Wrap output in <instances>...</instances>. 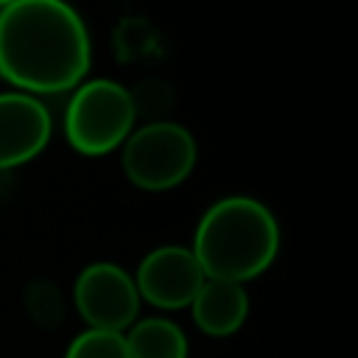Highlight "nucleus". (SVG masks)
<instances>
[{
    "mask_svg": "<svg viewBox=\"0 0 358 358\" xmlns=\"http://www.w3.org/2000/svg\"><path fill=\"white\" fill-rule=\"evenodd\" d=\"M190 252L207 280L243 285L274 263L280 227L263 201L252 196H224L201 213Z\"/></svg>",
    "mask_w": 358,
    "mask_h": 358,
    "instance_id": "obj_2",
    "label": "nucleus"
},
{
    "mask_svg": "<svg viewBox=\"0 0 358 358\" xmlns=\"http://www.w3.org/2000/svg\"><path fill=\"white\" fill-rule=\"evenodd\" d=\"M53 134L48 106L25 92H0V171L31 162Z\"/></svg>",
    "mask_w": 358,
    "mask_h": 358,
    "instance_id": "obj_7",
    "label": "nucleus"
},
{
    "mask_svg": "<svg viewBox=\"0 0 358 358\" xmlns=\"http://www.w3.org/2000/svg\"><path fill=\"white\" fill-rule=\"evenodd\" d=\"M25 308L31 313V319L42 327H56L62 322V310H64V302H62V294L53 282L48 280H34L28 288H25Z\"/></svg>",
    "mask_w": 358,
    "mask_h": 358,
    "instance_id": "obj_11",
    "label": "nucleus"
},
{
    "mask_svg": "<svg viewBox=\"0 0 358 358\" xmlns=\"http://www.w3.org/2000/svg\"><path fill=\"white\" fill-rule=\"evenodd\" d=\"M204 280L207 277H204L199 260L193 257L190 246H176V243L151 249L134 271V285H137L140 302L145 299L148 305H154L159 310L190 308V302L199 294Z\"/></svg>",
    "mask_w": 358,
    "mask_h": 358,
    "instance_id": "obj_6",
    "label": "nucleus"
},
{
    "mask_svg": "<svg viewBox=\"0 0 358 358\" xmlns=\"http://www.w3.org/2000/svg\"><path fill=\"white\" fill-rule=\"evenodd\" d=\"M73 305L87 330L126 333L140 319V294L134 277L109 260L90 263L73 282Z\"/></svg>",
    "mask_w": 358,
    "mask_h": 358,
    "instance_id": "obj_5",
    "label": "nucleus"
},
{
    "mask_svg": "<svg viewBox=\"0 0 358 358\" xmlns=\"http://www.w3.org/2000/svg\"><path fill=\"white\" fill-rule=\"evenodd\" d=\"M64 358H129L123 333L81 330L64 350Z\"/></svg>",
    "mask_w": 358,
    "mask_h": 358,
    "instance_id": "obj_10",
    "label": "nucleus"
},
{
    "mask_svg": "<svg viewBox=\"0 0 358 358\" xmlns=\"http://www.w3.org/2000/svg\"><path fill=\"white\" fill-rule=\"evenodd\" d=\"M131 92L112 78L81 81L64 109V137L84 157H103L126 143L134 131Z\"/></svg>",
    "mask_w": 358,
    "mask_h": 358,
    "instance_id": "obj_3",
    "label": "nucleus"
},
{
    "mask_svg": "<svg viewBox=\"0 0 358 358\" xmlns=\"http://www.w3.org/2000/svg\"><path fill=\"white\" fill-rule=\"evenodd\" d=\"M190 316L204 336L227 338L243 327L249 316V294L238 282L204 280L190 302Z\"/></svg>",
    "mask_w": 358,
    "mask_h": 358,
    "instance_id": "obj_8",
    "label": "nucleus"
},
{
    "mask_svg": "<svg viewBox=\"0 0 358 358\" xmlns=\"http://www.w3.org/2000/svg\"><path fill=\"white\" fill-rule=\"evenodd\" d=\"M129 358H187L190 344L185 330L168 316L137 319L123 333Z\"/></svg>",
    "mask_w": 358,
    "mask_h": 358,
    "instance_id": "obj_9",
    "label": "nucleus"
},
{
    "mask_svg": "<svg viewBox=\"0 0 358 358\" xmlns=\"http://www.w3.org/2000/svg\"><path fill=\"white\" fill-rule=\"evenodd\" d=\"M196 154V140L182 123L151 120L126 137L120 165L134 187L159 193L182 185L193 173Z\"/></svg>",
    "mask_w": 358,
    "mask_h": 358,
    "instance_id": "obj_4",
    "label": "nucleus"
},
{
    "mask_svg": "<svg viewBox=\"0 0 358 358\" xmlns=\"http://www.w3.org/2000/svg\"><path fill=\"white\" fill-rule=\"evenodd\" d=\"M92 62L84 17L62 0L0 6V76L25 95L73 92Z\"/></svg>",
    "mask_w": 358,
    "mask_h": 358,
    "instance_id": "obj_1",
    "label": "nucleus"
}]
</instances>
